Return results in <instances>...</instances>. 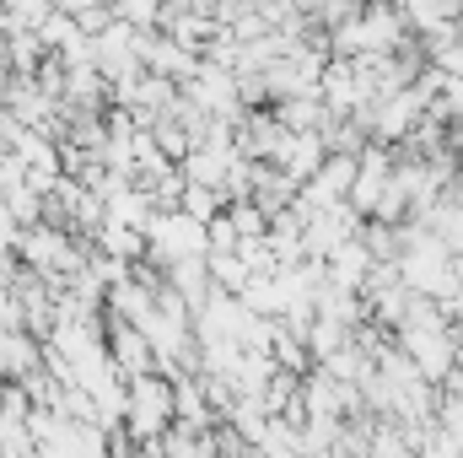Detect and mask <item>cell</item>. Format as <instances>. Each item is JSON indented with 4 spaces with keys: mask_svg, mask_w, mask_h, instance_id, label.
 Masks as SVG:
<instances>
[{
    "mask_svg": "<svg viewBox=\"0 0 463 458\" xmlns=\"http://www.w3.org/2000/svg\"><path fill=\"white\" fill-rule=\"evenodd\" d=\"M173 426H178V399H173V383H167L162 372L135 377V383H129V405H124V432H129L135 443H162Z\"/></svg>",
    "mask_w": 463,
    "mask_h": 458,
    "instance_id": "6da1fadb",
    "label": "cell"
},
{
    "mask_svg": "<svg viewBox=\"0 0 463 458\" xmlns=\"http://www.w3.org/2000/svg\"><path fill=\"white\" fill-rule=\"evenodd\" d=\"M146 243H151V264H184V259H205L211 253V232L205 222H194V216H184V211H173V216H156L151 232H146Z\"/></svg>",
    "mask_w": 463,
    "mask_h": 458,
    "instance_id": "7a4b0ae2",
    "label": "cell"
},
{
    "mask_svg": "<svg viewBox=\"0 0 463 458\" xmlns=\"http://www.w3.org/2000/svg\"><path fill=\"white\" fill-rule=\"evenodd\" d=\"M109 350H114V367L124 383H135V377H151L156 372V350H151V340L140 335V329H129V324H118V319H109Z\"/></svg>",
    "mask_w": 463,
    "mask_h": 458,
    "instance_id": "3957f363",
    "label": "cell"
},
{
    "mask_svg": "<svg viewBox=\"0 0 463 458\" xmlns=\"http://www.w3.org/2000/svg\"><path fill=\"white\" fill-rule=\"evenodd\" d=\"M38 367H43V345L33 340L27 329H0V377L27 383Z\"/></svg>",
    "mask_w": 463,
    "mask_h": 458,
    "instance_id": "277c9868",
    "label": "cell"
},
{
    "mask_svg": "<svg viewBox=\"0 0 463 458\" xmlns=\"http://www.w3.org/2000/svg\"><path fill=\"white\" fill-rule=\"evenodd\" d=\"M92 248H98V253H109V259H124V264H140V259L151 253L146 232L118 227V222H103V232H98V243H92Z\"/></svg>",
    "mask_w": 463,
    "mask_h": 458,
    "instance_id": "5b68a950",
    "label": "cell"
},
{
    "mask_svg": "<svg viewBox=\"0 0 463 458\" xmlns=\"http://www.w3.org/2000/svg\"><path fill=\"white\" fill-rule=\"evenodd\" d=\"M162 453L167 458H222L216 453V432H189V426H173L162 437Z\"/></svg>",
    "mask_w": 463,
    "mask_h": 458,
    "instance_id": "8992f818",
    "label": "cell"
},
{
    "mask_svg": "<svg viewBox=\"0 0 463 458\" xmlns=\"http://www.w3.org/2000/svg\"><path fill=\"white\" fill-rule=\"evenodd\" d=\"M211 281H216V291L242 297V291H248V281H253V270H248L237 253H211Z\"/></svg>",
    "mask_w": 463,
    "mask_h": 458,
    "instance_id": "52a82bcc",
    "label": "cell"
},
{
    "mask_svg": "<svg viewBox=\"0 0 463 458\" xmlns=\"http://www.w3.org/2000/svg\"><path fill=\"white\" fill-rule=\"evenodd\" d=\"M222 205H227V195H222V189H200V184H189V189H184V216H194V222H205V227H211L216 216H227Z\"/></svg>",
    "mask_w": 463,
    "mask_h": 458,
    "instance_id": "ba28073f",
    "label": "cell"
},
{
    "mask_svg": "<svg viewBox=\"0 0 463 458\" xmlns=\"http://www.w3.org/2000/svg\"><path fill=\"white\" fill-rule=\"evenodd\" d=\"M211 253H237V232H232V216H216L211 222Z\"/></svg>",
    "mask_w": 463,
    "mask_h": 458,
    "instance_id": "9c48e42d",
    "label": "cell"
},
{
    "mask_svg": "<svg viewBox=\"0 0 463 458\" xmlns=\"http://www.w3.org/2000/svg\"><path fill=\"white\" fill-rule=\"evenodd\" d=\"M135 458H167V453H162V443H140V448H135Z\"/></svg>",
    "mask_w": 463,
    "mask_h": 458,
    "instance_id": "30bf717a",
    "label": "cell"
}]
</instances>
